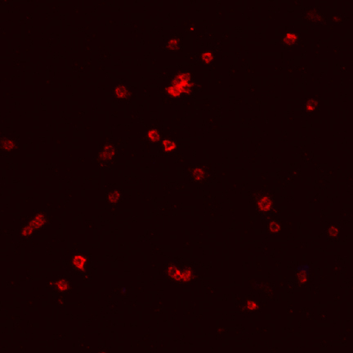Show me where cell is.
Instances as JSON below:
<instances>
[{
    "instance_id": "6da1fadb",
    "label": "cell",
    "mask_w": 353,
    "mask_h": 353,
    "mask_svg": "<svg viewBox=\"0 0 353 353\" xmlns=\"http://www.w3.org/2000/svg\"><path fill=\"white\" fill-rule=\"evenodd\" d=\"M191 87L190 77L189 74H181L173 81L170 87H168V92L173 97H179L184 92H187Z\"/></svg>"
},
{
    "instance_id": "7a4b0ae2",
    "label": "cell",
    "mask_w": 353,
    "mask_h": 353,
    "mask_svg": "<svg viewBox=\"0 0 353 353\" xmlns=\"http://www.w3.org/2000/svg\"><path fill=\"white\" fill-rule=\"evenodd\" d=\"M271 202L270 201V199L266 197L261 199L258 202V208L262 211L269 210L271 209Z\"/></svg>"
},
{
    "instance_id": "3957f363",
    "label": "cell",
    "mask_w": 353,
    "mask_h": 353,
    "mask_svg": "<svg viewBox=\"0 0 353 353\" xmlns=\"http://www.w3.org/2000/svg\"><path fill=\"white\" fill-rule=\"evenodd\" d=\"M169 274L172 277L177 280H182V272L178 269L177 267L171 266L169 267Z\"/></svg>"
},
{
    "instance_id": "277c9868",
    "label": "cell",
    "mask_w": 353,
    "mask_h": 353,
    "mask_svg": "<svg viewBox=\"0 0 353 353\" xmlns=\"http://www.w3.org/2000/svg\"><path fill=\"white\" fill-rule=\"evenodd\" d=\"M73 263L78 269H82V268H83L85 263H86V259L81 255H77L74 258Z\"/></svg>"
},
{
    "instance_id": "5b68a950",
    "label": "cell",
    "mask_w": 353,
    "mask_h": 353,
    "mask_svg": "<svg viewBox=\"0 0 353 353\" xmlns=\"http://www.w3.org/2000/svg\"><path fill=\"white\" fill-rule=\"evenodd\" d=\"M163 147L165 151H172L176 148V144L169 140H165L163 142Z\"/></svg>"
},
{
    "instance_id": "8992f818",
    "label": "cell",
    "mask_w": 353,
    "mask_h": 353,
    "mask_svg": "<svg viewBox=\"0 0 353 353\" xmlns=\"http://www.w3.org/2000/svg\"><path fill=\"white\" fill-rule=\"evenodd\" d=\"M148 137L152 142H156L159 139V134L156 130H151L148 132Z\"/></svg>"
},
{
    "instance_id": "52a82bcc",
    "label": "cell",
    "mask_w": 353,
    "mask_h": 353,
    "mask_svg": "<svg viewBox=\"0 0 353 353\" xmlns=\"http://www.w3.org/2000/svg\"><path fill=\"white\" fill-rule=\"evenodd\" d=\"M202 59L204 61H205L206 63L210 62L212 59H213V56L210 52H204L202 55Z\"/></svg>"
},
{
    "instance_id": "ba28073f",
    "label": "cell",
    "mask_w": 353,
    "mask_h": 353,
    "mask_svg": "<svg viewBox=\"0 0 353 353\" xmlns=\"http://www.w3.org/2000/svg\"><path fill=\"white\" fill-rule=\"evenodd\" d=\"M116 95L118 96L119 97H124L126 96V92L124 90L123 87H119L116 89Z\"/></svg>"
},
{
    "instance_id": "9c48e42d",
    "label": "cell",
    "mask_w": 353,
    "mask_h": 353,
    "mask_svg": "<svg viewBox=\"0 0 353 353\" xmlns=\"http://www.w3.org/2000/svg\"><path fill=\"white\" fill-rule=\"evenodd\" d=\"M57 285H58V288L61 290H65L67 289V284L65 281H63V280H61V281L58 282Z\"/></svg>"
},
{
    "instance_id": "30bf717a",
    "label": "cell",
    "mask_w": 353,
    "mask_h": 353,
    "mask_svg": "<svg viewBox=\"0 0 353 353\" xmlns=\"http://www.w3.org/2000/svg\"><path fill=\"white\" fill-rule=\"evenodd\" d=\"M248 307H249V309L250 310H255L257 309L258 306H257V304H256L254 302L250 301L248 302Z\"/></svg>"
},
{
    "instance_id": "8fae6325",
    "label": "cell",
    "mask_w": 353,
    "mask_h": 353,
    "mask_svg": "<svg viewBox=\"0 0 353 353\" xmlns=\"http://www.w3.org/2000/svg\"><path fill=\"white\" fill-rule=\"evenodd\" d=\"M287 38H288V41L294 42V40H295V35H293V34H290V35H287Z\"/></svg>"
}]
</instances>
